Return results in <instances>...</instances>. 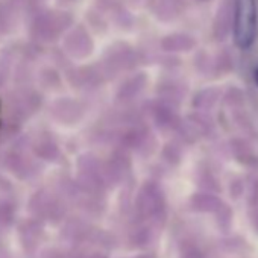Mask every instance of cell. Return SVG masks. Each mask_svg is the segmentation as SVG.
<instances>
[{
  "mask_svg": "<svg viewBox=\"0 0 258 258\" xmlns=\"http://www.w3.org/2000/svg\"><path fill=\"white\" fill-rule=\"evenodd\" d=\"M256 37L255 0H235L234 4V38L238 47L247 49Z\"/></svg>",
  "mask_w": 258,
  "mask_h": 258,
  "instance_id": "1",
  "label": "cell"
},
{
  "mask_svg": "<svg viewBox=\"0 0 258 258\" xmlns=\"http://www.w3.org/2000/svg\"><path fill=\"white\" fill-rule=\"evenodd\" d=\"M137 258H155L152 253H143V255H139Z\"/></svg>",
  "mask_w": 258,
  "mask_h": 258,
  "instance_id": "8",
  "label": "cell"
},
{
  "mask_svg": "<svg viewBox=\"0 0 258 258\" xmlns=\"http://www.w3.org/2000/svg\"><path fill=\"white\" fill-rule=\"evenodd\" d=\"M179 258H204L202 252L191 243H185L181 249Z\"/></svg>",
  "mask_w": 258,
  "mask_h": 258,
  "instance_id": "6",
  "label": "cell"
},
{
  "mask_svg": "<svg viewBox=\"0 0 258 258\" xmlns=\"http://www.w3.org/2000/svg\"><path fill=\"white\" fill-rule=\"evenodd\" d=\"M222 205H223L222 201H219L216 196L207 195V193L195 195L191 199V207L202 213H217L222 208Z\"/></svg>",
  "mask_w": 258,
  "mask_h": 258,
  "instance_id": "3",
  "label": "cell"
},
{
  "mask_svg": "<svg viewBox=\"0 0 258 258\" xmlns=\"http://www.w3.org/2000/svg\"><path fill=\"white\" fill-rule=\"evenodd\" d=\"M217 217H219V228L228 231V226L231 223V210L226 205H222V208L217 211Z\"/></svg>",
  "mask_w": 258,
  "mask_h": 258,
  "instance_id": "5",
  "label": "cell"
},
{
  "mask_svg": "<svg viewBox=\"0 0 258 258\" xmlns=\"http://www.w3.org/2000/svg\"><path fill=\"white\" fill-rule=\"evenodd\" d=\"M137 211L142 219L158 223L160 216L164 217V199L154 184H146L137 199Z\"/></svg>",
  "mask_w": 258,
  "mask_h": 258,
  "instance_id": "2",
  "label": "cell"
},
{
  "mask_svg": "<svg viewBox=\"0 0 258 258\" xmlns=\"http://www.w3.org/2000/svg\"><path fill=\"white\" fill-rule=\"evenodd\" d=\"M154 237H155V232L152 226H143L137 232L133 234V243L136 246H146L154 240Z\"/></svg>",
  "mask_w": 258,
  "mask_h": 258,
  "instance_id": "4",
  "label": "cell"
},
{
  "mask_svg": "<svg viewBox=\"0 0 258 258\" xmlns=\"http://www.w3.org/2000/svg\"><path fill=\"white\" fill-rule=\"evenodd\" d=\"M250 220H252L253 228L258 231V205L253 207V210H252V213H250Z\"/></svg>",
  "mask_w": 258,
  "mask_h": 258,
  "instance_id": "7",
  "label": "cell"
},
{
  "mask_svg": "<svg viewBox=\"0 0 258 258\" xmlns=\"http://www.w3.org/2000/svg\"><path fill=\"white\" fill-rule=\"evenodd\" d=\"M253 81H255V84L258 85V67H256V70H255V75H253Z\"/></svg>",
  "mask_w": 258,
  "mask_h": 258,
  "instance_id": "9",
  "label": "cell"
}]
</instances>
